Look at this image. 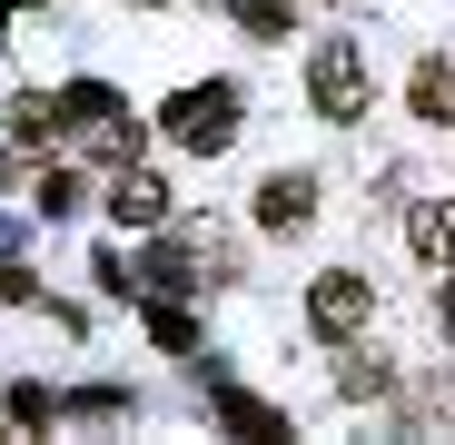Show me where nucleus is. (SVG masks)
<instances>
[{
	"label": "nucleus",
	"instance_id": "f257e3e1",
	"mask_svg": "<svg viewBox=\"0 0 455 445\" xmlns=\"http://www.w3.org/2000/svg\"><path fill=\"white\" fill-rule=\"evenodd\" d=\"M307 90H317V109L327 119H366V50L356 40H317V60H307Z\"/></svg>",
	"mask_w": 455,
	"mask_h": 445
},
{
	"label": "nucleus",
	"instance_id": "f03ea898",
	"mask_svg": "<svg viewBox=\"0 0 455 445\" xmlns=\"http://www.w3.org/2000/svg\"><path fill=\"white\" fill-rule=\"evenodd\" d=\"M169 139L198 148V159H218V148L238 139V90H188V99H169Z\"/></svg>",
	"mask_w": 455,
	"mask_h": 445
},
{
	"label": "nucleus",
	"instance_id": "7ed1b4c3",
	"mask_svg": "<svg viewBox=\"0 0 455 445\" xmlns=\"http://www.w3.org/2000/svg\"><path fill=\"white\" fill-rule=\"evenodd\" d=\"M366 307H376V287H366L356 267H327V277L307 287V327H317V337H356Z\"/></svg>",
	"mask_w": 455,
	"mask_h": 445
},
{
	"label": "nucleus",
	"instance_id": "20e7f679",
	"mask_svg": "<svg viewBox=\"0 0 455 445\" xmlns=\"http://www.w3.org/2000/svg\"><path fill=\"white\" fill-rule=\"evenodd\" d=\"M109 218H119V228H169V188L148 169H119L109 179Z\"/></svg>",
	"mask_w": 455,
	"mask_h": 445
},
{
	"label": "nucleus",
	"instance_id": "39448f33",
	"mask_svg": "<svg viewBox=\"0 0 455 445\" xmlns=\"http://www.w3.org/2000/svg\"><path fill=\"white\" fill-rule=\"evenodd\" d=\"M406 238H416V258H426L435 277H455V198H426Z\"/></svg>",
	"mask_w": 455,
	"mask_h": 445
},
{
	"label": "nucleus",
	"instance_id": "423d86ee",
	"mask_svg": "<svg viewBox=\"0 0 455 445\" xmlns=\"http://www.w3.org/2000/svg\"><path fill=\"white\" fill-rule=\"evenodd\" d=\"M258 218H267V228H307V218H317V179H287V169H277V179L258 188Z\"/></svg>",
	"mask_w": 455,
	"mask_h": 445
},
{
	"label": "nucleus",
	"instance_id": "0eeeda50",
	"mask_svg": "<svg viewBox=\"0 0 455 445\" xmlns=\"http://www.w3.org/2000/svg\"><path fill=\"white\" fill-rule=\"evenodd\" d=\"M445 317H455V297H445Z\"/></svg>",
	"mask_w": 455,
	"mask_h": 445
}]
</instances>
